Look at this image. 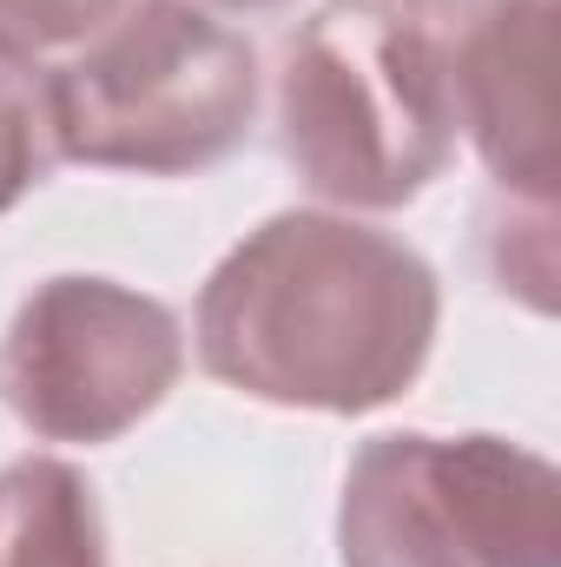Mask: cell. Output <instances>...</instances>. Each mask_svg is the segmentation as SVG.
<instances>
[{
    "instance_id": "obj_8",
    "label": "cell",
    "mask_w": 561,
    "mask_h": 567,
    "mask_svg": "<svg viewBox=\"0 0 561 567\" xmlns=\"http://www.w3.org/2000/svg\"><path fill=\"white\" fill-rule=\"evenodd\" d=\"M53 120H47V73L33 66V53L0 40V212L20 205L47 165H53Z\"/></svg>"
},
{
    "instance_id": "obj_11",
    "label": "cell",
    "mask_w": 561,
    "mask_h": 567,
    "mask_svg": "<svg viewBox=\"0 0 561 567\" xmlns=\"http://www.w3.org/2000/svg\"><path fill=\"white\" fill-rule=\"evenodd\" d=\"M205 7H225V13H272L284 0H205Z\"/></svg>"
},
{
    "instance_id": "obj_6",
    "label": "cell",
    "mask_w": 561,
    "mask_h": 567,
    "mask_svg": "<svg viewBox=\"0 0 561 567\" xmlns=\"http://www.w3.org/2000/svg\"><path fill=\"white\" fill-rule=\"evenodd\" d=\"M456 126L509 198L555 205V93H549V0H502L456 33L449 53Z\"/></svg>"
},
{
    "instance_id": "obj_4",
    "label": "cell",
    "mask_w": 561,
    "mask_h": 567,
    "mask_svg": "<svg viewBox=\"0 0 561 567\" xmlns=\"http://www.w3.org/2000/svg\"><path fill=\"white\" fill-rule=\"evenodd\" d=\"M344 567H561V475L502 435H377L344 468Z\"/></svg>"
},
{
    "instance_id": "obj_1",
    "label": "cell",
    "mask_w": 561,
    "mask_h": 567,
    "mask_svg": "<svg viewBox=\"0 0 561 567\" xmlns=\"http://www.w3.org/2000/svg\"><path fill=\"white\" fill-rule=\"evenodd\" d=\"M436 317L442 290L417 245L337 212H278L205 278L192 337L252 403L364 416L417 383Z\"/></svg>"
},
{
    "instance_id": "obj_3",
    "label": "cell",
    "mask_w": 561,
    "mask_h": 567,
    "mask_svg": "<svg viewBox=\"0 0 561 567\" xmlns=\"http://www.w3.org/2000/svg\"><path fill=\"white\" fill-rule=\"evenodd\" d=\"M53 152L178 178L232 158L258 120V53L198 0H133L47 73Z\"/></svg>"
},
{
    "instance_id": "obj_9",
    "label": "cell",
    "mask_w": 561,
    "mask_h": 567,
    "mask_svg": "<svg viewBox=\"0 0 561 567\" xmlns=\"http://www.w3.org/2000/svg\"><path fill=\"white\" fill-rule=\"evenodd\" d=\"M133 0H0V40L20 53H47V47H80L93 40L106 20H120Z\"/></svg>"
},
{
    "instance_id": "obj_2",
    "label": "cell",
    "mask_w": 561,
    "mask_h": 567,
    "mask_svg": "<svg viewBox=\"0 0 561 567\" xmlns=\"http://www.w3.org/2000/svg\"><path fill=\"white\" fill-rule=\"evenodd\" d=\"M456 133L449 53L429 27L377 0H330L290 33L278 145L317 198L397 212L442 178Z\"/></svg>"
},
{
    "instance_id": "obj_5",
    "label": "cell",
    "mask_w": 561,
    "mask_h": 567,
    "mask_svg": "<svg viewBox=\"0 0 561 567\" xmlns=\"http://www.w3.org/2000/svg\"><path fill=\"white\" fill-rule=\"evenodd\" d=\"M185 370L178 317L113 278H47L7 323L0 403L47 442H113Z\"/></svg>"
},
{
    "instance_id": "obj_7",
    "label": "cell",
    "mask_w": 561,
    "mask_h": 567,
    "mask_svg": "<svg viewBox=\"0 0 561 567\" xmlns=\"http://www.w3.org/2000/svg\"><path fill=\"white\" fill-rule=\"evenodd\" d=\"M0 567H106L100 502L73 462L0 468Z\"/></svg>"
},
{
    "instance_id": "obj_10",
    "label": "cell",
    "mask_w": 561,
    "mask_h": 567,
    "mask_svg": "<svg viewBox=\"0 0 561 567\" xmlns=\"http://www.w3.org/2000/svg\"><path fill=\"white\" fill-rule=\"evenodd\" d=\"M390 13H404V20H417V27H476L482 13H496L502 0H384Z\"/></svg>"
}]
</instances>
